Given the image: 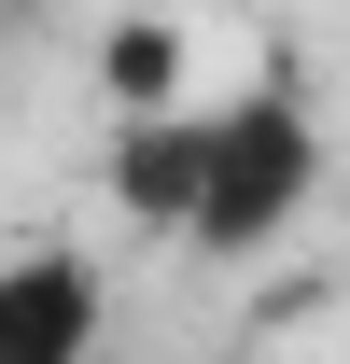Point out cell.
Listing matches in <instances>:
<instances>
[{
    "instance_id": "cell-1",
    "label": "cell",
    "mask_w": 350,
    "mask_h": 364,
    "mask_svg": "<svg viewBox=\"0 0 350 364\" xmlns=\"http://www.w3.org/2000/svg\"><path fill=\"white\" fill-rule=\"evenodd\" d=\"M308 196H322V127H308L295 85H253V98H224V112H211V196H196V225H182V238H196L211 267H253Z\"/></svg>"
},
{
    "instance_id": "cell-2",
    "label": "cell",
    "mask_w": 350,
    "mask_h": 364,
    "mask_svg": "<svg viewBox=\"0 0 350 364\" xmlns=\"http://www.w3.org/2000/svg\"><path fill=\"white\" fill-rule=\"evenodd\" d=\"M98 322H112V280L43 238V252H0V364H85Z\"/></svg>"
},
{
    "instance_id": "cell-3",
    "label": "cell",
    "mask_w": 350,
    "mask_h": 364,
    "mask_svg": "<svg viewBox=\"0 0 350 364\" xmlns=\"http://www.w3.org/2000/svg\"><path fill=\"white\" fill-rule=\"evenodd\" d=\"M211 196V112H140L112 127V210L127 225H196Z\"/></svg>"
},
{
    "instance_id": "cell-4",
    "label": "cell",
    "mask_w": 350,
    "mask_h": 364,
    "mask_svg": "<svg viewBox=\"0 0 350 364\" xmlns=\"http://www.w3.org/2000/svg\"><path fill=\"white\" fill-rule=\"evenodd\" d=\"M182 70H196V43H182L169 14H127V28H112V43H98V85H112V112H182Z\"/></svg>"
}]
</instances>
